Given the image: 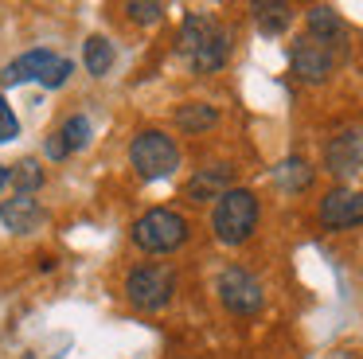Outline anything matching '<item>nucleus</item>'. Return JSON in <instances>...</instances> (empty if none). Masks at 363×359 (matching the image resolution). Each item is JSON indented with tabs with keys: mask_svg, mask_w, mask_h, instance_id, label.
<instances>
[{
	"mask_svg": "<svg viewBox=\"0 0 363 359\" xmlns=\"http://www.w3.org/2000/svg\"><path fill=\"white\" fill-rule=\"evenodd\" d=\"M340 59H344V51H340V47L320 43V39H313L308 31L289 47V67H293V74H297L301 82H313V86L324 82V78L336 70Z\"/></svg>",
	"mask_w": 363,
	"mask_h": 359,
	"instance_id": "39448f33",
	"label": "nucleus"
},
{
	"mask_svg": "<svg viewBox=\"0 0 363 359\" xmlns=\"http://www.w3.org/2000/svg\"><path fill=\"white\" fill-rule=\"evenodd\" d=\"M9 184H12V168H4V164H0V192H4Z\"/></svg>",
	"mask_w": 363,
	"mask_h": 359,
	"instance_id": "5701e85b",
	"label": "nucleus"
},
{
	"mask_svg": "<svg viewBox=\"0 0 363 359\" xmlns=\"http://www.w3.org/2000/svg\"><path fill=\"white\" fill-rule=\"evenodd\" d=\"M129 164H133L145 180H164L180 168V148H176V140L168 137V133L145 129V133H137L133 145H129Z\"/></svg>",
	"mask_w": 363,
	"mask_h": 359,
	"instance_id": "20e7f679",
	"label": "nucleus"
},
{
	"mask_svg": "<svg viewBox=\"0 0 363 359\" xmlns=\"http://www.w3.org/2000/svg\"><path fill=\"white\" fill-rule=\"evenodd\" d=\"M176 293V273L160 262L137 265L125 277V301L133 304L137 312H160Z\"/></svg>",
	"mask_w": 363,
	"mask_h": 359,
	"instance_id": "7ed1b4c3",
	"label": "nucleus"
},
{
	"mask_svg": "<svg viewBox=\"0 0 363 359\" xmlns=\"http://www.w3.org/2000/svg\"><path fill=\"white\" fill-rule=\"evenodd\" d=\"M258 199L254 192L246 187H230L215 199V211H211V231L223 246H242L254 231H258Z\"/></svg>",
	"mask_w": 363,
	"mask_h": 359,
	"instance_id": "f257e3e1",
	"label": "nucleus"
},
{
	"mask_svg": "<svg viewBox=\"0 0 363 359\" xmlns=\"http://www.w3.org/2000/svg\"><path fill=\"white\" fill-rule=\"evenodd\" d=\"M219 301L227 304V312H235V316H254V312H262L266 297H262V281L254 277L250 270L227 265V270L219 273Z\"/></svg>",
	"mask_w": 363,
	"mask_h": 359,
	"instance_id": "423d86ee",
	"label": "nucleus"
},
{
	"mask_svg": "<svg viewBox=\"0 0 363 359\" xmlns=\"http://www.w3.org/2000/svg\"><path fill=\"white\" fill-rule=\"evenodd\" d=\"M230 180H235V168H227V164H211V168H199L196 176L188 180V199L196 203H207V199H219L223 192H230Z\"/></svg>",
	"mask_w": 363,
	"mask_h": 359,
	"instance_id": "1a4fd4ad",
	"label": "nucleus"
},
{
	"mask_svg": "<svg viewBox=\"0 0 363 359\" xmlns=\"http://www.w3.org/2000/svg\"><path fill=\"white\" fill-rule=\"evenodd\" d=\"M313 164L308 160H301V156H285L281 164L274 168V184L281 187V192H289V195H297V192H305L308 184H313Z\"/></svg>",
	"mask_w": 363,
	"mask_h": 359,
	"instance_id": "4468645a",
	"label": "nucleus"
},
{
	"mask_svg": "<svg viewBox=\"0 0 363 359\" xmlns=\"http://www.w3.org/2000/svg\"><path fill=\"white\" fill-rule=\"evenodd\" d=\"M0 223L9 226V231H16V234H24V231H32V226H40V223H43L40 199H35V195H16V199L0 203Z\"/></svg>",
	"mask_w": 363,
	"mask_h": 359,
	"instance_id": "9b49d317",
	"label": "nucleus"
},
{
	"mask_svg": "<svg viewBox=\"0 0 363 359\" xmlns=\"http://www.w3.org/2000/svg\"><path fill=\"white\" fill-rule=\"evenodd\" d=\"M188 231L191 226L184 215H176L168 207H152L133 223V242L145 254H172V250H180L188 242Z\"/></svg>",
	"mask_w": 363,
	"mask_h": 359,
	"instance_id": "f03ea898",
	"label": "nucleus"
},
{
	"mask_svg": "<svg viewBox=\"0 0 363 359\" xmlns=\"http://www.w3.org/2000/svg\"><path fill=\"white\" fill-rule=\"evenodd\" d=\"M82 55H86V70L94 78H102L106 70L113 67V43L106 35H90L86 47H82Z\"/></svg>",
	"mask_w": 363,
	"mask_h": 359,
	"instance_id": "dca6fc26",
	"label": "nucleus"
},
{
	"mask_svg": "<svg viewBox=\"0 0 363 359\" xmlns=\"http://www.w3.org/2000/svg\"><path fill=\"white\" fill-rule=\"evenodd\" d=\"M16 137H20V121H16L9 101L0 98V140H16Z\"/></svg>",
	"mask_w": 363,
	"mask_h": 359,
	"instance_id": "412c9836",
	"label": "nucleus"
},
{
	"mask_svg": "<svg viewBox=\"0 0 363 359\" xmlns=\"http://www.w3.org/2000/svg\"><path fill=\"white\" fill-rule=\"evenodd\" d=\"M125 12L133 23H160L164 20V4H157V0H129Z\"/></svg>",
	"mask_w": 363,
	"mask_h": 359,
	"instance_id": "6ab92c4d",
	"label": "nucleus"
},
{
	"mask_svg": "<svg viewBox=\"0 0 363 359\" xmlns=\"http://www.w3.org/2000/svg\"><path fill=\"white\" fill-rule=\"evenodd\" d=\"M12 184H16V195H35L43 187V172L35 160H20L12 168Z\"/></svg>",
	"mask_w": 363,
	"mask_h": 359,
	"instance_id": "a211bd4d",
	"label": "nucleus"
},
{
	"mask_svg": "<svg viewBox=\"0 0 363 359\" xmlns=\"http://www.w3.org/2000/svg\"><path fill=\"white\" fill-rule=\"evenodd\" d=\"M305 23H308V35H313V39H320V43H332V47H340V51H344L347 28H344V20H340L336 8L313 4V8L305 12Z\"/></svg>",
	"mask_w": 363,
	"mask_h": 359,
	"instance_id": "9d476101",
	"label": "nucleus"
},
{
	"mask_svg": "<svg viewBox=\"0 0 363 359\" xmlns=\"http://www.w3.org/2000/svg\"><path fill=\"white\" fill-rule=\"evenodd\" d=\"M324 164H328L332 176H355L363 168V133L359 129L336 133L324 148Z\"/></svg>",
	"mask_w": 363,
	"mask_h": 359,
	"instance_id": "6e6552de",
	"label": "nucleus"
},
{
	"mask_svg": "<svg viewBox=\"0 0 363 359\" xmlns=\"http://www.w3.org/2000/svg\"><path fill=\"white\" fill-rule=\"evenodd\" d=\"M48 156H51V160H63V156H71V148H67V140L59 137V133H51V137H48Z\"/></svg>",
	"mask_w": 363,
	"mask_h": 359,
	"instance_id": "4be33fe9",
	"label": "nucleus"
},
{
	"mask_svg": "<svg viewBox=\"0 0 363 359\" xmlns=\"http://www.w3.org/2000/svg\"><path fill=\"white\" fill-rule=\"evenodd\" d=\"M215 121H219V109L207 106V101H184L176 109V125L184 133H207V129H215Z\"/></svg>",
	"mask_w": 363,
	"mask_h": 359,
	"instance_id": "2eb2a0df",
	"label": "nucleus"
},
{
	"mask_svg": "<svg viewBox=\"0 0 363 359\" xmlns=\"http://www.w3.org/2000/svg\"><path fill=\"white\" fill-rule=\"evenodd\" d=\"M320 226L324 231H352V226H363V192L332 187L320 199Z\"/></svg>",
	"mask_w": 363,
	"mask_h": 359,
	"instance_id": "0eeeda50",
	"label": "nucleus"
},
{
	"mask_svg": "<svg viewBox=\"0 0 363 359\" xmlns=\"http://www.w3.org/2000/svg\"><path fill=\"white\" fill-rule=\"evenodd\" d=\"M250 12H254V23H258L262 35H281L293 23V8L285 0H258Z\"/></svg>",
	"mask_w": 363,
	"mask_h": 359,
	"instance_id": "ddd939ff",
	"label": "nucleus"
},
{
	"mask_svg": "<svg viewBox=\"0 0 363 359\" xmlns=\"http://www.w3.org/2000/svg\"><path fill=\"white\" fill-rule=\"evenodd\" d=\"M51 59H55V51H48V47H35V51L20 55L16 62H9V67H4V74H0V86H20V82H32V78L40 82Z\"/></svg>",
	"mask_w": 363,
	"mask_h": 359,
	"instance_id": "f8f14e48",
	"label": "nucleus"
},
{
	"mask_svg": "<svg viewBox=\"0 0 363 359\" xmlns=\"http://www.w3.org/2000/svg\"><path fill=\"white\" fill-rule=\"evenodd\" d=\"M90 133H94V125H90V117L74 114V117H67V121H63V129H59V137L67 140V148H71V153H79V148H86V145H90Z\"/></svg>",
	"mask_w": 363,
	"mask_h": 359,
	"instance_id": "f3484780",
	"label": "nucleus"
},
{
	"mask_svg": "<svg viewBox=\"0 0 363 359\" xmlns=\"http://www.w3.org/2000/svg\"><path fill=\"white\" fill-rule=\"evenodd\" d=\"M71 78V59H63V55H55V59L48 62V70H43V78L40 82L48 86V90H59V86Z\"/></svg>",
	"mask_w": 363,
	"mask_h": 359,
	"instance_id": "aec40b11",
	"label": "nucleus"
}]
</instances>
